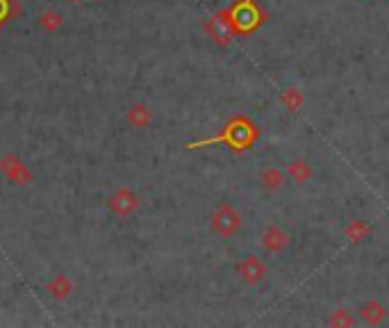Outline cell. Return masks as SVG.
I'll use <instances>...</instances> for the list:
<instances>
[{
    "label": "cell",
    "instance_id": "3957f363",
    "mask_svg": "<svg viewBox=\"0 0 389 328\" xmlns=\"http://www.w3.org/2000/svg\"><path fill=\"white\" fill-rule=\"evenodd\" d=\"M107 208L116 214V217H130L139 208V198L128 187H119L114 194L107 198Z\"/></svg>",
    "mask_w": 389,
    "mask_h": 328
},
{
    "label": "cell",
    "instance_id": "7a4b0ae2",
    "mask_svg": "<svg viewBox=\"0 0 389 328\" xmlns=\"http://www.w3.org/2000/svg\"><path fill=\"white\" fill-rule=\"evenodd\" d=\"M0 174L10 180L12 185H19V187L30 185L34 180L28 164H25L21 158H16V155H3V158H0Z\"/></svg>",
    "mask_w": 389,
    "mask_h": 328
},
{
    "label": "cell",
    "instance_id": "9c48e42d",
    "mask_svg": "<svg viewBox=\"0 0 389 328\" xmlns=\"http://www.w3.org/2000/svg\"><path fill=\"white\" fill-rule=\"evenodd\" d=\"M287 241H289L287 235H284V232L280 228H275V226L266 228L264 235H262V246H266L269 251H280V248L287 246Z\"/></svg>",
    "mask_w": 389,
    "mask_h": 328
},
{
    "label": "cell",
    "instance_id": "e0dca14e",
    "mask_svg": "<svg viewBox=\"0 0 389 328\" xmlns=\"http://www.w3.org/2000/svg\"><path fill=\"white\" fill-rule=\"evenodd\" d=\"M68 3H80V0H68Z\"/></svg>",
    "mask_w": 389,
    "mask_h": 328
},
{
    "label": "cell",
    "instance_id": "30bf717a",
    "mask_svg": "<svg viewBox=\"0 0 389 328\" xmlns=\"http://www.w3.org/2000/svg\"><path fill=\"white\" fill-rule=\"evenodd\" d=\"M71 290H73V285H71V281L66 278V276H55L53 281L48 283V292H50V297H55V299H66L68 295H71Z\"/></svg>",
    "mask_w": 389,
    "mask_h": 328
},
{
    "label": "cell",
    "instance_id": "6da1fadb",
    "mask_svg": "<svg viewBox=\"0 0 389 328\" xmlns=\"http://www.w3.org/2000/svg\"><path fill=\"white\" fill-rule=\"evenodd\" d=\"M223 140H226L235 151L248 149L250 142L255 140V128L250 126L248 121L237 119V121H232V124L228 126L226 135L216 137V140H210V142H198V144H192V149H198V146H205V144H214V142H223Z\"/></svg>",
    "mask_w": 389,
    "mask_h": 328
},
{
    "label": "cell",
    "instance_id": "7c38bea8",
    "mask_svg": "<svg viewBox=\"0 0 389 328\" xmlns=\"http://www.w3.org/2000/svg\"><path fill=\"white\" fill-rule=\"evenodd\" d=\"M259 180H262V185L266 187V189H278L282 183H284V176L280 174L278 169H273V167H269L264 171L262 176H259Z\"/></svg>",
    "mask_w": 389,
    "mask_h": 328
},
{
    "label": "cell",
    "instance_id": "277c9868",
    "mask_svg": "<svg viewBox=\"0 0 389 328\" xmlns=\"http://www.w3.org/2000/svg\"><path fill=\"white\" fill-rule=\"evenodd\" d=\"M228 16H230L232 25L241 32H248V30H253L259 25V12L255 10L250 0H241V3Z\"/></svg>",
    "mask_w": 389,
    "mask_h": 328
},
{
    "label": "cell",
    "instance_id": "9a60e30c",
    "mask_svg": "<svg viewBox=\"0 0 389 328\" xmlns=\"http://www.w3.org/2000/svg\"><path fill=\"white\" fill-rule=\"evenodd\" d=\"M362 317H365L367 322H380V319L385 317V310L378 304H367L365 308H362Z\"/></svg>",
    "mask_w": 389,
    "mask_h": 328
},
{
    "label": "cell",
    "instance_id": "8fae6325",
    "mask_svg": "<svg viewBox=\"0 0 389 328\" xmlns=\"http://www.w3.org/2000/svg\"><path fill=\"white\" fill-rule=\"evenodd\" d=\"M39 25L46 32H57L64 25V16L59 14L57 10H46L39 14Z\"/></svg>",
    "mask_w": 389,
    "mask_h": 328
},
{
    "label": "cell",
    "instance_id": "52a82bcc",
    "mask_svg": "<svg viewBox=\"0 0 389 328\" xmlns=\"http://www.w3.org/2000/svg\"><path fill=\"white\" fill-rule=\"evenodd\" d=\"M125 119H128V124L132 126V128H146V126L151 124L153 112H151L148 105H146V103H135V105L128 107Z\"/></svg>",
    "mask_w": 389,
    "mask_h": 328
},
{
    "label": "cell",
    "instance_id": "4fadbf2b",
    "mask_svg": "<svg viewBox=\"0 0 389 328\" xmlns=\"http://www.w3.org/2000/svg\"><path fill=\"white\" fill-rule=\"evenodd\" d=\"M282 105L289 112H298V107L303 105V96L298 89H287L282 94Z\"/></svg>",
    "mask_w": 389,
    "mask_h": 328
},
{
    "label": "cell",
    "instance_id": "8992f818",
    "mask_svg": "<svg viewBox=\"0 0 389 328\" xmlns=\"http://www.w3.org/2000/svg\"><path fill=\"white\" fill-rule=\"evenodd\" d=\"M266 274V267L257 260L255 255H248L244 262L239 264V276L244 278L248 285H255L257 281H262V276Z\"/></svg>",
    "mask_w": 389,
    "mask_h": 328
},
{
    "label": "cell",
    "instance_id": "5b68a950",
    "mask_svg": "<svg viewBox=\"0 0 389 328\" xmlns=\"http://www.w3.org/2000/svg\"><path fill=\"white\" fill-rule=\"evenodd\" d=\"M212 223H214V230L219 232L221 237H232L237 232V228H239V214L235 212L232 205L223 203L221 208L214 212Z\"/></svg>",
    "mask_w": 389,
    "mask_h": 328
},
{
    "label": "cell",
    "instance_id": "2e32d148",
    "mask_svg": "<svg viewBox=\"0 0 389 328\" xmlns=\"http://www.w3.org/2000/svg\"><path fill=\"white\" fill-rule=\"evenodd\" d=\"M367 226L362 221H353V226L349 228V237L353 239V241H362V237L367 235Z\"/></svg>",
    "mask_w": 389,
    "mask_h": 328
},
{
    "label": "cell",
    "instance_id": "ba28073f",
    "mask_svg": "<svg viewBox=\"0 0 389 328\" xmlns=\"http://www.w3.org/2000/svg\"><path fill=\"white\" fill-rule=\"evenodd\" d=\"M230 25H232V21H230V16H226V14L216 16V19L210 21V32L219 44H226V41L230 39Z\"/></svg>",
    "mask_w": 389,
    "mask_h": 328
},
{
    "label": "cell",
    "instance_id": "5bb4252c",
    "mask_svg": "<svg viewBox=\"0 0 389 328\" xmlns=\"http://www.w3.org/2000/svg\"><path fill=\"white\" fill-rule=\"evenodd\" d=\"M289 174L300 185V183H305V180L310 178V174H312V171H310V167H307L305 162H293L291 167H289Z\"/></svg>",
    "mask_w": 389,
    "mask_h": 328
}]
</instances>
